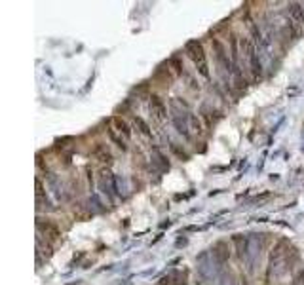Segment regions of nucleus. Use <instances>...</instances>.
I'll return each mask as SVG.
<instances>
[{
	"instance_id": "f257e3e1",
	"label": "nucleus",
	"mask_w": 304,
	"mask_h": 285,
	"mask_svg": "<svg viewBox=\"0 0 304 285\" xmlns=\"http://www.w3.org/2000/svg\"><path fill=\"white\" fill-rule=\"evenodd\" d=\"M185 53L190 57V61L196 65V68L200 70L202 76H209V70H207V59H205V51H203V46L200 44L198 40H190L185 46Z\"/></svg>"
},
{
	"instance_id": "f03ea898",
	"label": "nucleus",
	"mask_w": 304,
	"mask_h": 285,
	"mask_svg": "<svg viewBox=\"0 0 304 285\" xmlns=\"http://www.w3.org/2000/svg\"><path fill=\"white\" fill-rule=\"evenodd\" d=\"M36 226H38V232H42L44 236L48 238V240H59V236H61V230H59V226L53 222V220L50 219H38V222H36Z\"/></svg>"
},
{
	"instance_id": "7ed1b4c3",
	"label": "nucleus",
	"mask_w": 304,
	"mask_h": 285,
	"mask_svg": "<svg viewBox=\"0 0 304 285\" xmlns=\"http://www.w3.org/2000/svg\"><path fill=\"white\" fill-rule=\"evenodd\" d=\"M151 112L154 114V118H156L158 122H162V120L168 116L166 103H164V101H162V97H160V95H156V93H152L151 95Z\"/></svg>"
},
{
	"instance_id": "20e7f679",
	"label": "nucleus",
	"mask_w": 304,
	"mask_h": 285,
	"mask_svg": "<svg viewBox=\"0 0 304 285\" xmlns=\"http://www.w3.org/2000/svg\"><path fill=\"white\" fill-rule=\"evenodd\" d=\"M112 126H114V130L120 133V135H124V139L128 141L131 139V126L124 120V118H120V116H114L112 118Z\"/></svg>"
},
{
	"instance_id": "39448f33",
	"label": "nucleus",
	"mask_w": 304,
	"mask_h": 285,
	"mask_svg": "<svg viewBox=\"0 0 304 285\" xmlns=\"http://www.w3.org/2000/svg\"><path fill=\"white\" fill-rule=\"evenodd\" d=\"M93 156L101 162V164H112V154H110V151L105 147V145H97L95 149H93Z\"/></svg>"
},
{
	"instance_id": "423d86ee",
	"label": "nucleus",
	"mask_w": 304,
	"mask_h": 285,
	"mask_svg": "<svg viewBox=\"0 0 304 285\" xmlns=\"http://www.w3.org/2000/svg\"><path fill=\"white\" fill-rule=\"evenodd\" d=\"M213 255L217 257L220 263H224L226 259H228V255H230V251H228V245L224 243V241H219L213 245Z\"/></svg>"
},
{
	"instance_id": "0eeeda50",
	"label": "nucleus",
	"mask_w": 304,
	"mask_h": 285,
	"mask_svg": "<svg viewBox=\"0 0 304 285\" xmlns=\"http://www.w3.org/2000/svg\"><path fill=\"white\" fill-rule=\"evenodd\" d=\"M289 14L293 16V19L299 23L304 29V10L299 6V4H289Z\"/></svg>"
},
{
	"instance_id": "6e6552de",
	"label": "nucleus",
	"mask_w": 304,
	"mask_h": 285,
	"mask_svg": "<svg viewBox=\"0 0 304 285\" xmlns=\"http://www.w3.org/2000/svg\"><path fill=\"white\" fill-rule=\"evenodd\" d=\"M133 126L137 128V132L141 133L143 137H152V132H151V128H149V124L143 120V118H133Z\"/></svg>"
},
{
	"instance_id": "1a4fd4ad",
	"label": "nucleus",
	"mask_w": 304,
	"mask_h": 285,
	"mask_svg": "<svg viewBox=\"0 0 304 285\" xmlns=\"http://www.w3.org/2000/svg\"><path fill=\"white\" fill-rule=\"evenodd\" d=\"M160 285H185V278H183L179 272H173V274H169V276L162 278Z\"/></svg>"
},
{
	"instance_id": "9d476101",
	"label": "nucleus",
	"mask_w": 304,
	"mask_h": 285,
	"mask_svg": "<svg viewBox=\"0 0 304 285\" xmlns=\"http://www.w3.org/2000/svg\"><path fill=\"white\" fill-rule=\"evenodd\" d=\"M109 135H110V139H112V141L118 145V149L126 151V141H124V139H120V137L116 135V132H114V130H109Z\"/></svg>"
},
{
	"instance_id": "9b49d317",
	"label": "nucleus",
	"mask_w": 304,
	"mask_h": 285,
	"mask_svg": "<svg viewBox=\"0 0 304 285\" xmlns=\"http://www.w3.org/2000/svg\"><path fill=\"white\" fill-rule=\"evenodd\" d=\"M293 285H304V272L299 276V278H297V280H295V282H293Z\"/></svg>"
}]
</instances>
